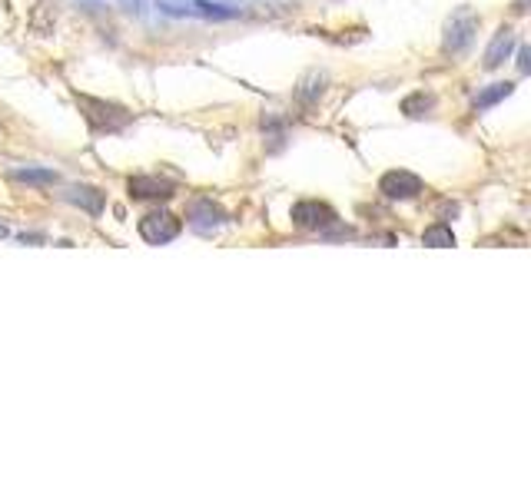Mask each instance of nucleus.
<instances>
[{"label": "nucleus", "mask_w": 531, "mask_h": 497, "mask_svg": "<svg viewBox=\"0 0 531 497\" xmlns=\"http://www.w3.org/2000/svg\"><path fill=\"white\" fill-rule=\"evenodd\" d=\"M77 104H80L83 116L90 120V127H94L96 133H120V129L133 120L123 106L104 104V100H94V96H77Z\"/></svg>", "instance_id": "nucleus-1"}, {"label": "nucleus", "mask_w": 531, "mask_h": 497, "mask_svg": "<svg viewBox=\"0 0 531 497\" xmlns=\"http://www.w3.org/2000/svg\"><path fill=\"white\" fill-rule=\"evenodd\" d=\"M475 34H478V17L469 7H459L445 23V40H442L445 54H465L472 46Z\"/></svg>", "instance_id": "nucleus-2"}, {"label": "nucleus", "mask_w": 531, "mask_h": 497, "mask_svg": "<svg viewBox=\"0 0 531 497\" xmlns=\"http://www.w3.org/2000/svg\"><path fill=\"white\" fill-rule=\"evenodd\" d=\"M179 232H183V222L173 216V212H150L140 220V236L150 245H166L173 243Z\"/></svg>", "instance_id": "nucleus-3"}, {"label": "nucleus", "mask_w": 531, "mask_h": 497, "mask_svg": "<svg viewBox=\"0 0 531 497\" xmlns=\"http://www.w3.org/2000/svg\"><path fill=\"white\" fill-rule=\"evenodd\" d=\"M293 222L299 229H326L336 222V209L319 203V199H303L293 206Z\"/></svg>", "instance_id": "nucleus-4"}, {"label": "nucleus", "mask_w": 531, "mask_h": 497, "mask_svg": "<svg viewBox=\"0 0 531 497\" xmlns=\"http://www.w3.org/2000/svg\"><path fill=\"white\" fill-rule=\"evenodd\" d=\"M378 193L386 199H415L422 193V179L409 170H392L378 179Z\"/></svg>", "instance_id": "nucleus-5"}, {"label": "nucleus", "mask_w": 531, "mask_h": 497, "mask_svg": "<svg viewBox=\"0 0 531 497\" xmlns=\"http://www.w3.org/2000/svg\"><path fill=\"white\" fill-rule=\"evenodd\" d=\"M223 209L212 206V199H200V203H193V209H189V226L196 232H203V236H210L216 226H223Z\"/></svg>", "instance_id": "nucleus-6"}, {"label": "nucleus", "mask_w": 531, "mask_h": 497, "mask_svg": "<svg viewBox=\"0 0 531 497\" xmlns=\"http://www.w3.org/2000/svg\"><path fill=\"white\" fill-rule=\"evenodd\" d=\"M511 50H515V30H511V27H498L495 37H492V44H488V50H485V70L502 67Z\"/></svg>", "instance_id": "nucleus-7"}, {"label": "nucleus", "mask_w": 531, "mask_h": 497, "mask_svg": "<svg viewBox=\"0 0 531 497\" xmlns=\"http://www.w3.org/2000/svg\"><path fill=\"white\" fill-rule=\"evenodd\" d=\"M130 196L133 199H170L173 196V183H166L160 176H133Z\"/></svg>", "instance_id": "nucleus-8"}, {"label": "nucleus", "mask_w": 531, "mask_h": 497, "mask_svg": "<svg viewBox=\"0 0 531 497\" xmlns=\"http://www.w3.org/2000/svg\"><path fill=\"white\" fill-rule=\"evenodd\" d=\"M63 199L73 203V206H80L83 212H90V216H100V212H104V193L94 189V186H71V189L63 193Z\"/></svg>", "instance_id": "nucleus-9"}, {"label": "nucleus", "mask_w": 531, "mask_h": 497, "mask_svg": "<svg viewBox=\"0 0 531 497\" xmlns=\"http://www.w3.org/2000/svg\"><path fill=\"white\" fill-rule=\"evenodd\" d=\"M511 90H515V83H492L488 90L475 93L472 106H475V110H488V106H495L498 100H505V96H511Z\"/></svg>", "instance_id": "nucleus-10"}, {"label": "nucleus", "mask_w": 531, "mask_h": 497, "mask_svg": "<svg viewBox=\"0 0 531 497\" xmlns=\"http://www.w3.org/2000/svg\"><path fill=\"white\" fill-rule=\"evenodd\" d=\"M422 243L432 245V249H449V245H455L452 226H445V222H436V226H428V229L422 232Z\"/></svg>", "instance_id": "nucleus-11"}, {"label": "nucleus", "mask_w": 531, "mask_h": 497, "mask_svg": "<svg viewBox=\"0 0 531 497\" xmlns=\"http://www.w3.org/2000/svg\"><path fill=\"white\" fill-rule=\"evenodd\" d=\"M11 176L17 183H30V186L57 183V173H54V170H11Z\"/></svg>", "instance_id": "nucleus-12"}, {"label": "nucleus", "mask_w": 531, "mask_h": 497, "mask_svg": "<svg viewBox=\"0 0 531 497\" xmlns=\"http://www.w3.org/2000/svg\"><path fill=\"white\" fill-rule=\"evenodd\" d=\"M432 106H436V100H432L428 93H412V96H405V100H402V113L405 116H425Z\"/></svg>", "instance_id": "nucleus-13"}, {"label": "nucleus", "mask_w": 531, "mask_h": 497, "mask_svg": "<svg viewBox=\"0 0 531 497\" xmlns=\"http://www.w3.org/2000/svg\"><path fill=\"white\" fill-rule=\"evenodd\" d=\"M193 13H196V17H206V21H229V17H236V11L220 7V4H206V0H196V4H193Z\"/></svg>", "instance_id": "nucleus-14"}, {"label": "nucleus", "mask_w": 531, "mask_h": 497, "mask_svg": "<svg viewBox=\"0 0 531 497\" xmlns=\"http://www.w3.org/2000/svg\"><path fill=\"white\" fill-rule=\"evenodd\" d=\"M528 67H531V63H528V46H521V54H519V70H521V73H528Z\"/></svg>", "instance_id": "nucleus-15"}, {"label": "nucleus", "mask_w": 531, "mask_h": 497, "mask_svg": "<svg viewBox=\"0 0 531 497\" xmlns=\"http://www.w3.org/2000/svg\"><path fill=\"white\" fill-rule=\"evenodd\" d=\"M0 236H7V226H0Z\"/></svg>", "instance_id": "nucleus-16"}]
</instances>
